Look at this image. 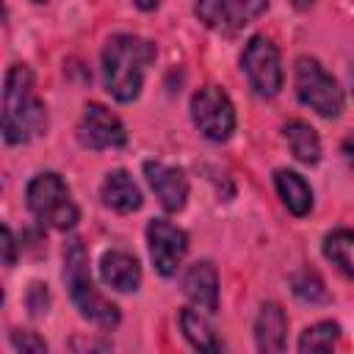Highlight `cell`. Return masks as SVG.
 I'll list each match as a JSON object with an SVG mask.
<instances>
[{
    "mask_svg": "<svg viewBox=\"0 0 354 354\" xmlns=\"http://www.w3.org/2000/svg\"><path fill=\"white\" fill-rule=\"evenodd\" d=\"M340 340V326L335 321H321L313 324L310 329H304V335L299 337V351H332Z\"/></svg>",
    "mask_w": 354,
    "mask_h": 354,
    "instance_id": "20",
    "label": "cell"
},
{
    "mask_svg": "<svg viewBox=\"0 0 354 354\" xmlns=\"http://www.w3.org/2000/svg\"><path fill=\"white\" fill-rule=\"evenodd\" d=\"M290 288H293V293H296L301 301H310V304L326 301V288H324L321 277H318L315 271H310V268L293 274V277H290Z\"/></svg>",
    "mask_w": 354,
    "mask_h": 354,
    "instance_id": "21",
    "label": "cell"
},
{
    "mask_svg": "<svg viewBox=\"0 0 354 354\" xmlns=\"http://www.w3.org/2000/svg\"><path fill=\"white\" fill-rule=\"evenodd\" d=\"M133 3H136L141 11H152V8H158V6H160V0H133Z\"/></svg>",
    "mask_w": 354,
    "mask_h": 354,
    "instance_id": "25",
    "label": "cell"
},
{
    "mask_svg": "<svg viewBox=\"0 0 354 354\" xmlns=\"http://www.w3.org/2000/svg\"><path fill=\"white\" fill-rule=\"evenodd\" d=\"M152 61H155L152 41L133 33L111 36L102 50V75H105L108 94L119 102H133L141 94L144 75Z\"/></svg>",
    "mask_w": 354,
    "mask_h": 354,
    "instance_id": "1",
    "label": "cell"
},
{
    "mask_svg": "<svg viewBox=\"0 0 354 354\" xmlns=\"http://www.w3.org/2000/svg\"><path fill=\"white\" fill-rule=\"evenodd\" d=\"M144 174H147L149 188L155 191V196L160 199V205L169 213H177V210L185 207L188 180L177 166H169V163H160V160H147L144 163Z\"/></svg>",
    "mask_w": 354,
    "mask_h": 354,
    "instance_id": "10",
    "label": "cell"
},
{
    "mask_svg": "<svg viewBox=\"0 0 354 354\" xmlns=\"http://www.w3.org/2000/svg\"><path fill=\"white\" fill-rule=\"evenodd\" d=\"M147 241H149V257L155 263V271L163 277H171L188 252V235L163 218H152L147 227Z\"/></svg>",
    "mask_w": 354,
    "mask_h": 354,
    "instance_id": "9",
    "label": "cell"
},
{
    "mask_svg": "<svg viewBox=\"0 0 354 354\" xmlns=\"http://www.w3.org/2000/svg\"><path fill=\"white\" fill-rule=\"evenodd\" d=\"M285 141H288L296 160H301L307 166H315L321 160V141L307 122H288L285 124Z\"/></svg>",
    "mask_w": 354,
    "mask_h": 354,
    "instance_id": "17",
    "label": "cell"
},
{
    "mask_svg": "<svg viewBox=\"0 0 354 354\" xmlns=\"http://www.w3.org/2000/svg\"><path fill=\"white\" fill-rule=\"evenodd\" d=\"M285 335H288V318L285 310L274 301L260 307V315L254 321V340L260 351H282L285 348Z\"/></svg>",
    "mask_w": 354,
    "mask_h": 354,
    "instance_id": "14",
    "label": "cell"
},
{
    "mask_svg": "<svg viewBox=\"0 0 354 354\" xmlns=\"http://www.w3.org/2000/svg\"><path fill=\"white\" fill-rule=\"evenodd\" d=\"M324 257L354 279V230H332L324 238Z\"/></svg>",
    "mask_w": 354,
    "mask_h": 354,
    "instance_id": "18",
    "label": "cell"
},
{
    "mask_svg": "<svg viewBox=\"0 0 354 354\" xmlns=\"http://www.w3.org/2000/svg\"><path fill=\"white\" fill-rule=\"evenodd\" d=\"M180 329H183L185 340H188L194 348H199V351H218V348H221V343L216 340L210 324H207L199 313H194L191 307L180 310Z\"/></svg>",
    "mask_w": 354,
    "mask_h": 354,
    "instance_id": "19",
    "label": "cell"
},
{
    "mask_svg": "<svg viewBox=\"0 0 354 354\" xmlns=\"http://www.w3.org/2000/svg\"><path fill=\"white\" fill-rule=\"evenodd\" d=\"M64 282L69 288V296L83 318L100 324V326H116L119 324V307L111 304L105 296L97 293L91 274H88V254L80 238H72L64 249Z\"/></svg>",
    "mask_w": 354,
    "mask_h": 354,
    "instance_id": "3",
    "label": "cell"
},
{
    "mask_svg": "<svg viewBox=\"0 0 354 354\" xmlns=\"http://www.w3.org/2000/svg\"><path fill=\"white\" fill-rule=\"evenodd\" d=\"M100 196L116 213H133V210L141 207V191L124 169H116V171L105 174V180L100 185Z\"/></svg>",
    "mask_w": 354,
    "mask_h": 354,
    "instance_id": "13",
    "label": "cell"
},
{
    "mask_svg": "<svg viewBox=\"0 0 354 354\" xmlns=\"http://www.w3.org/2000/svg\"><path fill=\"white\" fill-rule=\"evenodd\" d=\"M183 290L199 310L216 313L218 310V274H216L213 263H207V260L194 263L183 277Z\"/></svg>",
    "mask_w": 354,
    "mask_h": 354,
    "instance_id": "11",
    "label": "cell"
},
{
    "mask_svg": "<svg viewBox=\"0 0 354 354\" xmlns=\"http://www.w3.org/2000/svg\"><path fill=\"white\" fill-rule=\"evenodd\" d=\"M3 263L8 268L17 263V241H14V232L8 224H3Z\"/></svg>",
    "mask_w": 354,
    "mask_h": 354,
    "instance_id": "23",
    "label": "cell"
},
{
    "mask_svg": "<svg viewBox=\"0 0 354 354\" xmlns=\"http://www.w3.org/2000/svg\"><path fill=\"white\" fill-rule=\"evenodd\" d=\"M44 127L47 111L33 91V72L25 64H11L3 86V138L8 144H25L41 136Z\"/></svg>",
    "mask_w": 354,
    "mask_h": 354,
    "instance_id": "2",
    "label": "cell"
},
{
    "mask_svg": "<svg viewBox=\"0 0 354 354\" xmlns=\"http://www.w3.org/2000/svg\"><path fill=\"white\" fill-rule=\"evenodd\" d=\"M28 210L53 230H72L77 224V205L72 202L69 185L55 171H41L28 183L25 191Z\"/></svg>",
    "mask_w": 354,
    "mask_h": 354,
    "instance_id": "4",
    "label": "cell"
},
{
    "mask_svg": "<svg viewBox=\"0 0 354 354\" xmlns=\"http://www.w3.org/2000/svg\"><path fill=\"white\" fill-rule=\"evenodd\" d=\"M191 119L196 130L210 141H224L235 130V108L227 91L218 86H205L191 97Z\"/></svg>",
    "mask_w": 354,
    "mask_h": 354,
    "instance_id": "7",
    "label": "cell"
},
{
    "mask_svg": "<svg viewBox=\"0 0 354 354\" xmlns=\"http://www.w3.org/2000/svg\"><path fill=\"white\" fill-rule=\"evenodd\" d=\"M100 277L108 288L113 290H122V293H130L141 285V266L138 260L130 254V252H105L102 260H100Z\"/></svg>",
    "mask_w": 354,
    "mask_h": 354,
    "instance_id": "12",
    "label": "cell"
},
{
    "mask_svg": "<svg viewBox=\"0 0 354 354\" xmlns=\"http://www.w3.org/2000/svg\"><path fill=\"white\" fill-rule=\"evenodd\" d=\"M77 141L94 152L119 149L127 144V133H124V124L119 122L116 113H111L100 102H88L83 116H80V124H77Z\"/></svg>",
    "mask_w": 354,
    "mask_h": 354,
    "instance_id": "8",
    "label": "cell"
},
{
    "mask_svg": "<svg viewBox=\"0 0 354 354\" xmlns=\"http://www.w3.org/2000/svg\"><path fill=\"white\" fill-rule=\"evenodd\" d=\"M36 3H41V0H36Z\"/></svg>",
    "mask_w": 354,
    "mask_h": 354,
    "instance_id": "26",
    "label": "cell"
},
{
    "mask_svg": "<svg viewBox=\"0 0 354 354\" xmlns=\"http://www.w3.org/2000/svg\"><path fill=\"white\" fill-rule=\"evenodd\" d=\"M274 185L285 202V207L293 216H307L313 207V188L307 185V180L290 169H277L274 171Z\"/></svg>",
    "mask_w": 354,
    "mask_h": 354,
    "instance_id": "15",
    "label": "cell"
},
{
    "mask_svg": "<svg viewBox=\"0 0 354 354\" xmlns=\"http://www.w3.org/2000/svg\"><path fill=\"white\" fill-rule=\"evenodd\" d=\"M241 69L249 86L260 97H274L282 88V64L279 50L266 36H252L241 53Z\"/></svg>",
    "mask_w": 354,
    "mask_h": 354,
    "instance_id": "6",
    "label": "cell"
},
{
    "mask_svg": "<svg viewBox=\"0 0 354 354\" xmlns=\"http://www.w3.org/2000/svg\"><path fill=\"white\" fill-rule=\"evenodd\" d=\"M340 149H343L346 160H348V163L354 166V133H348V136L343 138V147H340Z\"/></svg>",
    "mask_w": 354,
    "mask_h": 354,
    "instance_id": "24",
    "label": "cell"
},
{
    "mask_svg": "<svg viewBox=\"0 0 354 354\" xmlns=\"http://www.w3.org/2000/svg\"><path fill=\"white\" fill-rule=\"evenodd\" d=\"M296 94L307 108L326 119H335L343 111V91L337 80L310 55L296 61Z\"/></svg>",
    "mask_w": 354,
    "mask_h": 354,
    "instance_id": "5",
    "label": "cell"
},
{
    "mask_svg": "<svg viewBox=\"0 0 354 354\" xmlns=\"http://www.w3.org/2000/svg\"><path fill=\"white\" fill-rule=\"evenodd\" d=\"M249 3L252 0H196L194 11H196L199 22H205L207 28L224 30V28L238 25L246 17Z\"/></svg>",
    "mask_w": 354,
    "mask_h": 354,
    "instance_id": "16",
    "label": "cell"
},
{
    "mask_svg": "<svg viewBox=\"0 0 354 354\" xmlns=\"http://www.w3.org/2000/svg\"><path fill=\"white\" fill-rule=\"evenodd\" d=\"M11 346L17 351H47V343L41 337H36L33 332H14L11 335Z\"/></svg>",
    "mask_w": 354,
    "mask_h": 354,
    "instance_id": "22",
    "label": "cell"
}]
</instances>
